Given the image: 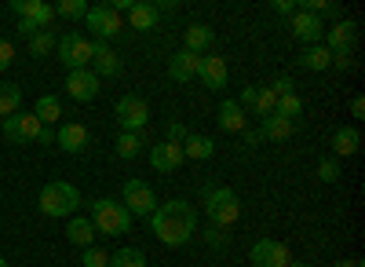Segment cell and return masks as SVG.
Returning <instances> with one entry per match:
<instances>
[{
  "mask_svg": "<svg viewBox=\"0 0 365 267\" xmlns=\"http://www.w3.org/2000/svg\"><path fill=\"white\" fill-rule=\"evenodd\" d=\"M55 15H66V19H84V15H88V4H84V0H58V4H55Z\"/></svg>",
  "mask_w": 365,
  "mask_h": 267,
  "instance_id": "cell-36",
  "label": "cell"
},
{
  "mask_svg": "<svg viewBox=\"0 0 365 267\" xmlns=\"http://www.w3.org/2000/svg\"><path fill=\"white\" fill-rule=\"evenodd\" d=\"M216 121H220L223 132H245V110L237 106V99H227L216 110Z\"/></svg>",
  "mask_w": 365,
  "mask_h": 267,
  "instance_id": "cell-22",
  "label": "cell"
},
{
  "mask_svg": "<svg viewBox=\"0 0 365 267\" xmlns=\"http://www.w3.org/2000/svg\"><path fill=\"white\" fill-rule=\"evenodd\" d=\"M332 66H336V70H351V51H332Z\"/></svg>",
  "mask_w": 365,
  "mask_h": 267,
  "instance_id": "cell-41",
  "label": "cell"
},
{
  "mask_svg": "<svg viewBox=\"0 0 365 267\" xmlns=\"http://www.w3.org/2000/svg\"><path fill=\"white\" fill-rule=\"evenodd\" d=\"M292 88H296V84H292V77H285V74H282V77H274L270 92H274V96H292Z\"/></svg>",
  "mask_w": 365,
  "mask_h": 267,
  "instance_id": "cell-38",
  "label": "cell"
},
{
  "mask_svg": "<svg viewBox=\"0 0 365 267\" xmlns=\"http://www.w3.org/2000/svg\"><path fill=\"white\" fill-rule=\"evenodd\" d=\"M120 194H125V198H120V205L132 213V220L135 216H150V213L158 209V194L150 191V183H143V180H128Z\"/></svg>",
  "mask_w": 365,
  "mask_h": 267,
  "instance_id": "cell-9",
  "label": "cell"
},
{
  "mask_svg": "<svg viewBox=\"0 0 365 267\" xmlns=\"http://www.w3.org/2000/svg\"><path fill=\"white\" fill-rule=\"evenodd\" d=\"M208 246H227V234H223V227H212V231H208Z\"/></svg>",
  "mask_w": 365,
  "mask_h": 267,
  "instance_id": "cell-42",
  "label": "cell"
},
{
  "mask_svg": "<svg viewBox=\"0 0 365 267\" xmlns=\"http://www.w3.org/2000/svg\"><path fill=\"white\" fill-rule=\"evenodd\" d=\"M51 48H55V37H51V29H44V34H34V37H29V55L44 59V55H48Z\"/></svg>",
  "mask_w": 365,
  "mask_h": 267,
  "instance_id": "cell-34",
  "label": "cell"
},
{
  "mask_svg": "<svg viewBox=\"0 0 365 267\" xmlns=\"http://www.w3.org/2000/svg\"><path fill=\"white\" fill-rule=\"evenodd\" d=\"M34 117H37V121L48 129V125H55L58 117H63V103H58L55 96H41V99H37V110H34Z\"/></svg>",
  "mask_w": 365,
  "mask_h": 267,
  "instance_id": "cell-29",
  "label": "cell"
},
{
  "mask_svg": "<svg viewBox=\"0 0 365 267\" xmlns=\"http://www.w3.org/2000/svg\"><path fill=\"white\" fill-rule=\"evenodd\" d=\"M252 267H289L292 263V253L285 242H274V238H259L249 253Z\"/></svg>",
  "mask_w": 365,
  "mask_h": 267,
  "instance_id": "cell-10",
  "label": "cell"
},
{
  "mask_svg": "<svg viewBox=\"0 0 365 267\" xmlns=\"http://www.w3.org/2000/svg\"><path fill=\"white\" fill-rule=\"evenodd\" d=\"M197 77L205 81L208 92H223L227 81H230V74H227V59H223V55H201V74H197Z\"/></svg>",
  "mask_w": 365,
  "mask_h": 267,
  "instance_id": "cell-14",
  "label": "cell"
},
{
  "mask_svg": "<svg viewBox=\"0 0 365 267\" xmlns=\"http://www.w3.org/2000/svg\"><path fill=\"white\" fill-rule=\"evenodd\" d=\"M274 11L278 15H296V4L292 0H274Z\"/></svg>",
  "mask_w": 365,
  "mask_h": 267,
  "instance_id": "cell-43",
  "label": "cell"
},
{
  "mask_svg": "<svg viewBox=\"0 0 365 267\" xmlns=\"http://www.w3.org/2000/svg\"><path fill=\"white\" fill-rule=\"evenodd\" d=\"M358 146H361V132L358 129L344 125V129L332 132V158H351V154H358Z\"/></svg>",
  "mask_w": 365,
  "mask_h": 267,
  "instance_id": "cell-21",
  "label": "cell"
},
{
  "mask_svg": "<svg viewBox=\"0 0 365 267\" xmlns=\"http://www.w3.org/2000/svg\"><path fill=\"white\" fill-rule=\"evenodd\" d=\"M15 15H19V34L22 37H34V34H44L55 19V8L48 0H15Z\"/></svg>",
  "mask_w": 365,
  "mask_h": 267,
  "instance_id": "cell-5",
  "label": "cell"
},
{
  "mask_svg": "<svg viewBox=\"0 0 365 267\" xmlns=\"http://www.w3.org/2000/svg\"><path fill=\"white\" fill-rule=\"evenodd\" d=\"M354 37H358V26H354L351 19H340L332 29H325L329 51H351V48H354Z\"/></svg>",
  "mask_w": 365,
  "mask_h": 267,
  "instance_id": "cell-18",
  "label": "cell"
},
{
  "mask_svg": "<svg viewBox=\"0 0 365 267\" xmlns=\"http://www.w3.org/2000/svg\"><path fill=\"white\" fill-rule=\"evenodd\" d=\"M55 55H58V63H63L66 70H88V63H91V41L81 37V34H66V37L55 41Z\"/></svg>",
  "mask_w": 365,
  "mask_h": 267,
  "instance_id": "cell-6",
  "label": "cell"
},
{
  "mask_svg": "<svg viewBox=\"0 0 365 267\" xmlns=\"http://www.w3.org/2000/svg\"><path fill=\"white\" fill-rule=\"evenodd\" d=\"M91 209V227H96V234H110V238H120V234H128L132 231V213L125 209L120 201L113 198H96L88 205Z\"/></svg>",
  "mask_w": 365,
  "mask_h": 267,
  "instance_id": "cell-2",
  "label": "cell"
},
{
  "mask_svg": "<svg viewBox=\"0 0 365 267\" xmlns=\"http://www.w3.org/2000/svg\"><path fill=\"white\" fill-rule=\"evenodd\" d=\"M161 11H168V4H132L128 26L139 29V34H146V29H154L161 22Z\"/></svg>",
  "mask_w": 365,
  "mask_h": 267,
  "instance_id": "cell-19",
  "label": "cell"
},
{
  "mask_svg": "<svg viewBox=\"0 0 365 267\" xmlns=\"http://www.w3.org/2000/svg\"><path fill=\"white\" fill-rule=\"evenodd\" d=\"M205 213H208L212 227H223L227 231L241 216V201H237V194L230 187H208L205 191Z\"/></svg>",
  "mask_w": 365,
  "mask_h": 267,
  "instance_id": "cell-4",
  "label": "cell"
},
{
  "mask_svg": "<svg viewBox=\"0 0 365 267\" xmlns=\"http://www.w3.org/2000/svg\"><path fill=\"white\" fill-rule=\"evenodd\" d=\"M182 136H187V129H182L179 121H172V125H168V139H172V143H179Z\"/></svg>",
  "mask_w": 365,
  "mask_h": 267,
  "instance_id": "cell-44",
  "label": "cell"
},
{
  "mask_svg": "<svg viewBox=\"0 0 365 267\" xmlns=\"http://www.w3.org/2000/svg\"><path fill=\"white\" fill-rule=\"evenodd\" d=\"M256 88H259V84L241 88V99H237V106H241V110H252V106H256Z\"/></svg>",
  "mask_w": 365,
  "mask_h": 267,
  "instance_id": "cell-40",
  "label": "cell"
},
{
  "mask_svg": "<svg viewBox=\"0 0 365 267\" xmlns=\"http://www.w3.org/2000/svg\"><path fill=\"white\" fill-rule=\"evenodd\" d=\"M110 267H146V253L143 249H117V253H110Z\"/></svg>",
  "mask_w": 365,
  "mask_h": 267,
  "instance_id": "cell-31",
  "label": "cell"
},
{
  "mask_svg": "<svg viewBox=\"0 0 365 267\" xmlns=\"http://www.w3.org/2000/svg\"><path fill=\"white\" fill-rule=\"evenodd\" d=\"M51 139H55V136H51V129H41V139H37V143H44V146H48Z\"/></svg>",
  "mask_w": 365,
  "mask_h": 267,
  "instance_id": "cell-48",
  "label": "cell"
},
{
  "mask_svg": "<svg viewBox=\"0 0 365 267\" xmlns=\"http://www.w3.org/2000/svg\"><path fill=\"white\" fill-rule=\"evenodd\" d=\"M11 63H15V48H11V41H0V74H4Z\"/></svg>",
  "mask_w": 365,
  "mask_h": 267,
  "instance_id": "cell-39",
  "label": "cell"
},
{
  "mask_svg": "<svg viewBox=\"0 0 365 267\" xmlns=\"http://www.w3.org/2000/svg\"><path fill=\"white\" fill-rule=\"evenodd\" d=\"M292 132H296V121H285V117H278V114L263 117V129H259V136L270 139V143H285Z\"/></svg>",
  "mask_w": 365,
  "mask_h": 267,
  "instance_id": "cell-24",
  "label": "cell"
},
{
  "mask_svg": "<svg viewBox=\"0 0 365 267\" xmlns=\"http://www.w3.org/2000/svg\"><path fill=\"white\" fill-rule=\"evenodd\" d=\"M81 209V191L73 183H63V180H55L41 191V213L51 216V220H70L77 216Z\"/></svg>",
  "mask_w": 365,
  "mask_h": 267,
  "instance_id": "cell-3",
  "label": "cell"
},
{
  "mask_svg": "<svg viewBox=\"0 0 365 267\" xmlns=\"http://www.w3.org/2000/svg\"><path fill=\"white\" fill-rule=\"evenodd\" d=\"M84 26L91 29V34H96V41H113L120 29H125V19H120L110 4H96V8H88Z\"/></svg>",
  "mask_w": 365,
  "mask_h": 267,
  "instance_id": "cell-7",
  "label": "cell"
},
{
  "mask_svg": "<svg viewBox=\"0 0 365 267\" xmlns=\"http://www.w3.org/2000/svg\"><path fill=\"white\" fill-rule=\"evenodd\" d=\"M88 139H91V136H88L84 125H63V129L55 132V143L63 146L66 154H81L84 146H88Z\"/></svg>",
  "mask_w": 365,
  "mask_h": 267,
  "instance_id": "cell-20",
  "label": "cell"
},
{
  "mask_svg": "<svg viewBox=\"0 0 365 267\" xmlns=\"http://www.w3.org/2000/svg\"><path fill=\"white\" fill-rule=\"evenodd\" d=\"M66 238H70L77 249H88L91 238H96V227H91L88 216H70V223H66Z\"/></svg>",
  "mask_w": 365,
  "mask_h": 267,
  "instance_id": "cell-25",
  "label": "cell"
},
{
  "mask_svg": "<svg viewBox=\"0 0 365 267\" xmlns=\"http://www.w3.org/2000/svg\"><path fill=\"white\" fill-rule=\"evenodd\" d=\"M332 267H365L361 260H340V263H332Z\"/></svg>",
  "mask_w": 365,
  "mask_h": 267,
  "instance_id": "cell-47",
  "label": "cell"
},
{
  "mask_svg": "<svg viewBox=\"0 0 365 267\" xmlns=\"http://www.w3.org/2000/svg\"><path fill=\"white\" fill-rule=\"evenodd\" d=\"M66 92L77 103H91V99L99 96V77L91 74V70H70L66 74Z\"/></svg>",
  "mask_w": 365,
  "mask_h": 267,
  "instance_id": "cell-13",
  "label": "cell"
},
{
  "mask_svg": "<svg viewBox=\"0 0 365 267\" xmlns=\"http://www.w3.org/2000/svg\"><path fill=\"white\" fill-rule=\"evenodd\" d=\"M299 66H303V70L322 74V70H329V66H332V51H329V48H322V44H314V48H307V51L299 55Z\"/></svg>",
  "mask_w": 365,
  "mask_h": 267,
  "instance_id": "cell-28",
  "label": "cell"
},
{
  "mask_svg": "<svg viewBox=\"0 0 365 267\" xmlns=\"http://www.w3.org/2000/svg\"><path fill=\"white\" fill-rule=\"evenodd\" d=\"M318 180L322 183H336L340 180V158H322L318 161Z\"/></svg>",
  "mask_w": 365,
  "mask_h": 267,
  "instance_id": "cell-35",
  "label": "cell"
},
{
  "mask_svg": "<svg viewBox=\"0 0 365 267\" xmlns=\"http://www.w3.org/2000/svg\"><path fill=\"white\" fill-rule=\"evenodd\" d=\"M212 37H216V34H212L208 26L194 22V26H187V34H182V48H187V51H194V55H201V51L212 44Z\"/></svg>",
  "mask_w": 365,
  "mask_h": 267,
  "instance_id": "cell-26",
  "label": "cell"
},
{
  "mask_svg": "<svg viewBox=\"0 0 365 267\" xmlns=\"http://www.w3.org/2000/svg\"><path fill=\"white\" fill-rule=\"evenodd\" d=\"M139 151H143V132H120L117 136V154L125 161L139 158Z\"/></svg>",
  "mask_w": 365,
  "mask_h": 267,
  "instance_id": "cell-30",
  "label": "cell"
},
{
  "mask_svg": "<svg viewBox=\"0 0 365 267\" xmlns=\"http://www.w3.org/2000/svg\"><path fill=\"white\" fill-rule=\"evenodd\" d=\"M274 114L285 117V121H296V117L303 114V99L292 92V96H278V106H274Z\"/></svg>",
  "mask_w": 365,
  "mask_h": 267,
  "instance_id": "cell-32",
  "label": "cell"
},
{
  "mask_svg": "<svg viewBox=\"0 0 365 267\" xmlns=\"http://www.w3.org/2000/svg\"><path fill=\"white\" fill-rule=\"evenodd\" d=\"M81 263H84V267H110V253L99 249V246H88V249L81 253Z\"/></svg>",
  "mask_w": 365,
  "mask_h": 267,
  "instance_id": "cell-37",
  "label": "cell"
},
{
  "mask_svg": "<svg viewBox=\"0 0 365 267\" xmlns=\"http://www.w3.org/2000/svg\"><path fill=\"white\" fill-rule=\"evenodd\" d=\"M351 114H354V117L365 114V96H354V99H351Z\"/></svg>",
  "mask_w": 365,
  "mask_h": 267,
  "instance_id": "cell-45",
  "label": "cell"
},
{
  "mask_svg": "<svg viewBox=\"0 0 365 267\" xmlns=\"http://www.w3.org/2000/svg\"><path fill=\"white\" fill-rule=\"evenodd\" d=\"M168 74H172V81H179V84L194 81V77L201 74V55H194V51H187V48H179V51L168 59Z\"/></svg>",
  "mask_w": 365,
  "mask_h": 267,
  "instance_id": "cell-15",
  "label": "cell"
},
{
  "mask_svg": "<svg viewBox=\"0 0 365 267\" xmlns=\"http://www.w3.org/2000/svg\"><path fill=\"white\" fill-rule=\"evenodd\" d=\"M41 129H44V125L37 121L34 114H22V110H19V114L4 117V136H8L11 143H22V146H26V143H37V139H41Z\"/></svg>",
  "mask_w": 365,
  "mask_h": 267,
  "instance_id": "cell-11",
  "label": "cell"
},
{
  "mask_svg": "<svg viewBox=\"0 0 365 267\" xmlns=\"http://www.w3.org/2000/svg\"><path fill=\"white\" fill-rule=\"evenodd\" d=\"M182 161H187V158H182V143H172V139H165V143H158L154 146V151H150V165H154L158 172H175Z\"/></svg>",
  "mask_w": 365,
  "mask_h": 267,
  "instance_id": "cell-16",
  "label": "cell"
},
{
  "mask_svg": "<svg viewBox=\"0 0 365 267\" xmlns=\"http://www.w3.org/2000/svg\"><path fill=\"white\" fill-rule=\"evenodd\" d=\"M289 267H307V263H289Z\"/></svg>",
  "mask_w": 365,
  "mask_h": 267,
  "instance_id": "cell-51",
  "label": "cell"
},
{
  "mask_svg": "<svg viewBox=\"0 0 365 267\" xmlns=\"http://www.w3.org/2000/svg\"><path fill=\"white\" fill-rule=\"evenodd\" d=\"M0 267H8V260H4V256H0Z\"/></svg>",
  "mask_w": 365,
  "mask_h": 267,
  "instance_id": "cell-50",
  "label": "cell"
},
{
  "mask_svg": "<svg viewBox=\"0 0 365 267\" xmlns=\"http://www.w3.org/2000/svg\"><path fill=\"white\" fill-rule=\"evenodd\" d=\"M289 29H292V37H296L299 44H307V48H314V44L325 37V22H322L318 15H307V11L289 15Z\"/></svg>",
  "mask_w": 365,
  "mask_h": 267,
  "instance_id": "cell-12",
  "label": "cell"
},
{
  "mask_svg": "<svg viewBox=\"0 0 365 267\" xmlns=\"http://www.w3.org/2000/svg\"><path fill=\"white\" fill-rule=\"evenodd\" d=\"M259 139H263V136H259V132H245V143H249V146H256V143H259Z\"/></svg>",
  "mask_w": 365,
  "mask_h": 267,
  "instance_id": "cell-49",
  "label": "cell"
},
{
  "mask_svg": "<svg viewBox=\"0 0 365 267\" xmlns=\"http://www.w3.org/2000/svg\"><path fill=\"white\" fill-rule=\"evenodd\" d=\"M110 8H113L117 15H128V11H132V0H113V4H110Z\"/></svg>",
  "mask_w": 365,
  "mask_h": 267,
  "instance_id": "cell-46",
  "label": "cell"
},
{
  "mask_svg": "<svg viewBox=\"0 0 365 267\" xmlns=\"http://www.w3.org/2000/svg\"><path fill=\"white\" fill-rule=\"evenodd\" d=\"M22 106V88L15 81H0V117H11Z\"/></svg>",
  "mask_w": 365,
  "mask_h": 267,
  "instance_id": "cell-27",
  "label": "cell"
},
{
  "mask_svg": "<svg viewBox=\"0 0 365 267\" xmlns=\"http://www.w3.org/2000/svg\"><path fill=\"white\" fill-rule=\"evenodd\" d=\"M91 74L96 77H117L120 74V59H117V51L106 44V41H91Z\"/></svg>",
  "mask_w": 365,
  "mask_h": 267,
  "instance_id": "cell-17",
  "label": "cell"
},
{
  "mask_svg": "<svg viewBox=\"0 0 365 267\" xmlns=\"http://www.w3.org/2000/svg\"><path fill=\"white\" fill-rule=\"evenodd\" d=\"M117 125H120V132H143L146 129V121H150V103L143 99V96H125L117 103Z\"/></svg>",
  "mask_w": 365,
  "mask_h": 267,
  "instance_id": "cell-8",
  "label": "cell"
},
{
  "mask_svg": "<svg viewBox=\"0 0 365 267\" xmlns=\"http://www.w3.org/2000/svg\"><path fill=\"white\" fill-rule=\"evenodd\" d=\"M150 231H154V238L165 242L168 249H179V246H187L194 238V231H197V213H194V205L190 201H165L158 205L154 213H150Z\"/></svg>",
  "mask_w": 365,
  "mask_h": 267,
  "instance_id": "cell-1",
  "label": "cell"
},
{
  "mask_svg": "<svg viewBox=\"0 0 365 267\" xmlns=\"http://www.w3.org/2000/svg\"><path fill=\"white\" fill-rule=\"evenodd\" d=\"M212 154H216V143H212V136L190 132V136H187V143H182V158H194V161H208Z\"/></svg>",
  "mask_w": 365,
  "mask_h": 267,
  "instance_id": "cell-23",
  "label": "cell"
},
{
  "mask_svg": "<svg viewBox=\"0 0 365 267\" xmlns=\"http://www.w3.org/2000/svg\"><path fill=\"white\" fill-rule=\"evenodd\" d=\"M274 106H278V96L270 92V84H259V88H256V106H252V110H256L259 117H270Z\"/></svg>",
  "mask_w": 365,
  "mask_h": 267,
  "instance_id": "cell-33",
  "label": "cell"
}]
</instances>
